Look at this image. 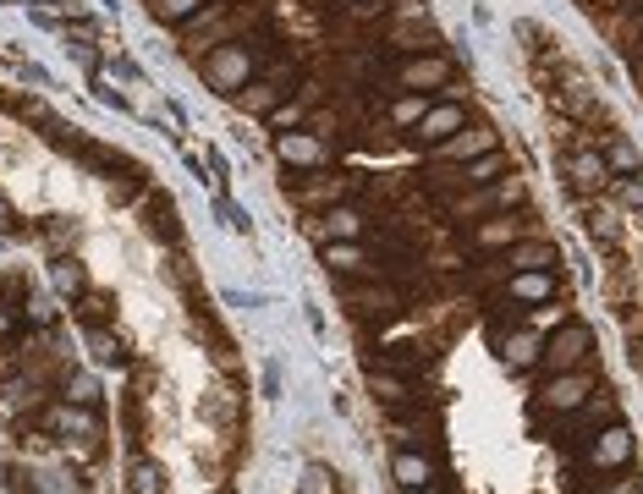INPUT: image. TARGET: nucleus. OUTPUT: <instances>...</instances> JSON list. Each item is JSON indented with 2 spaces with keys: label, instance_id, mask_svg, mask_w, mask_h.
<instances>
[{
  "label": "nucleus",
  "instance_id": "nucleus-16",
  "mask_svg": "<svg viewBox=\"0 0 643 494\" xmlns=\"http://www.w3.org/2000/svg\"><path fill=\"white\" fill-rule=\"evenodd\" d=\"M369 368H391V374L424 379V374L435 368V340H391L380 357H369Z\"/></svg>",
  "mask_w": 643,
  "mask_h": 494
},
{
  "label": "nucleus",
  "instance_id": "nucleus-25",
  "mask_svg": "<svg viewBox=\"0 0 643 494\" xmlns=\"http://www.w3.org/2000/svg\"><path fill=\"white\" fill-rule=\"evenodd\" d=\"M55 396H61V401H77V407H100V379H94V374L66 368V374H61V385H55Z\"/></svg>",
  "mask_w": 643,
  "mask_h": 494
},
{
  "label": "nucleus",
  "instance_id": "nucleus-10",
  "mask_svg": "<svg viewBox=\"0 0 643 494\" xmlns=\"http://www.w3.org/2000/svg\"><path fill=\"white\" fill-rule=\"evenodd\" d=\"M489 149H500V133H495L489 122H468L463 133H452V138L435 144L429 155L440 165H468V160H479V155H489Z\"/></svg>",
  "mask_w": 643,
  "mask_h": 494
},
{
  "label": "nucleus",
  "instance_id": "nucleus-17",
  "mask_svg": "<svg viewBox=\"0 0 643 494\" xmlns=\"http://www.w3.org/2000/svg\"><path fill=\"white\" fill-rule=\"evenodd\" d=\"M276 160L292 165V170H324L330 160V144L314 138L309 127H298V133H276Z\"/></svg>",
  "mask_w": 643,
  "mask_h": 494
},
{
  "label": "nucleus",
  "instance_id": "nucleus-39",
  "mask_svg": "<svg viewBox=\"0 0 643 494\" xmlns=\"http://www.w3.org/2000/svg\"><path fill=\"white\" fill-rule=\"evenodd\" d=\"M622 314H628V340L639 346V340H643V303H639V308H622Z\"/></svg>",
  "mask_w": 643,
  "mask_h": 494
},
{
  "label": "nucleus",
  "instance_id": "nucleus-42",
  "mask_svg": "<svg viewBox=\"0 0 643 494\" xmlns=\"http://www.w3.org/2000/svg\"><path fill=\"white\" fill-rule=\"evenodd\" d=\"M265 396H270V401L281 396V374H276V368H265Z\"/></svg>",
  "mask_w": 643,
  "mask_h": 494
},
{
  "label": "nucleus",
  "instance_id": "nucleus-46",
  "mask_svg": "<svg viewBox=\"0 0 643 494\" xmlns=\"http://www.w3.org/2000/svg\"><path fill=\"white\" fill-rule=\"evenodd\" d=\"M6 6H17V0H6Z\"/></svg>",
  "mask_w": 643,
  "mask_h": 494
},
{
  "label": "nucleus",
  "instance_id": "nucleus-8",
  "mask_svg": "<svg viewBox=\"0 0 643 494\" xmlns=\"http://www.w3.org/2000/svg\"><path fill=\"white\" fill-rule=\"evenodd\" d=\"M369 396L380 401V412H424L429 390L413 374H391V368H369Z\"/></svg>",
  "mask_w": 643,
  "mask_h": 494
},
{
  "label": "nucleus",
  "instance_id": "nucleus-44",
  "mask_svg": "<svg viewBox=\"0 0 643 494\" xmlns=\"http://www.w3.org/2000/svg\"><path fill=\"white\" fill-rule=\"evenodd\" d=\"M633 368H639V374H643V340H639V346H633Z\"/></svg>",
  "mask_w": 643,
  "mask_h": 494
},
{
  "label": "nucleus",
  "instance_id": "nucleus-24",
  "mask_svg": "<svg viewBox=\"0 0 643 494\" xmlns=\"http://www.w3.org/2000/svg\"><path fill=\"white\" fill-rule=\"evenodd\" d=\"M50 286H55V297L77 303V297L89 292V270H83L77 259H55V264H50Z\"/></svg>",
  "mask_w": 643,
  "mask_h": 494
},
{
  "label": "nucleus",
  "instance_id": "nucleus-15",
  "mask_svg": "<svg viewBox=\"0 0 643 494\" xmlns=\"http://www.w3.org/2000/svg\"><path fill=\"white\" fill-rule=\"evenodd\" d=\"M517 237H528V231L517 225V214H479V220L463 231V242H468L474 253H484V259H489V253H506Z\"/></svg>",
  "mask_w": 643,
  "mask_h": 494
},
{
  "label": "nucleus",
  "instance_id": "nucleus-23",
  "mask_svg": "<svg viewBox=\"0 0 643 494\" xmlns=\"http://www.w3.org/2000/svg\"><path fill=\"white\" fill-rule=\"evenodd\" d=\"M89 351H94L100 368H122V362H127V340H122L111 325H89Z\"/></svg>",
  "mask_w": 643,
  "mask_h": 494
},
{
  "label": "nucleus",
  "instance_id": "nucleus-31",
  "mask_svg": "<svg viewBox=\"0 0 643 494\" xmlns=\"http://www.w3.org/2000/svg\"><path fill=\"white\" fill-rule=\"evenodd\" d=\"M77 319H83V329H89V325H111V297H105V292L77 297Z\"/></svg>",
  "mask_w": 643,
  "mask_h": 494
},
{
  "label": "nucleus",
  "instance_id": "nucleus-7",
  "mask_svg": "<svg viewBox=\"0 0 643 494\" xmlns=\"http://www.w3.org/2000/svg\"><path fill=\"white\" fill-rule=\"evenodd\" d=\"M594 368H572V374H550V379H539V401H533V412L539 418H561V412H578L589 396H594Z\"/></svg>",
  "mask_w": 643,
  "mask_h": 494
},
{
  "label": "nucleus",
  "instance_id": "nucleus-22",
  "mask_svg": "<svg viewBox=\"0 0 643 494\" xmlns=\"http://www.w3.org/2000/svg\"><path fill=\"white\" fill-rule=\"evenodd\" d=\"M506 264L511 270H561V248L550 237H517L506 248Z\"/></svg>",
  "mask_w": 643,
  "mask_h": 494
},
{
  "label": "nucleus",
  "instance_id": "nucleus-43",
  "mask_svg": "<svg viewBox=\"0 0 643 494\" xmlns=\"http://www.w3.org/2000/svg\"><path fill=\"white\" fill-rule=\"evenodd\" d=\"M402 494H452L446 484H424V490H402Z\"/></svg>",
  "mask_w": 643,
  "mask_h": 494
},
{
  "label": "nucleus",
  "instance_id": "nucleus-28",
  "mask_svg": "<svg viewBox=\"0 0 643 494\" xmlns=\"http://www.w3.org/2000/svg\"><path fill=\"white\" fill-rule=\"evenodd\" d=\"M600 155H605V170H611V176H639V149H633L628 138H605Z\"/></svg>",
  "mask_w": 643,
  "mask_h": 494
},
{
  "label": "nucleus",
  "instance_id": "nucleus-3",
  "mask_svg": "<svg viewBox=\"0 0 643 494\" xmlns=\"http://www.w3.org/2000/svg\"><path fill=\"white\" fill-rule=\"evenodd\" d=\"M198 72H204V83H209L215 94L237 99V94H242V88L259 77V55H253L242 39H231V44H215V50H204Z\"/></svg>",
  "mask_w": 643,
  "mask_h": 494
},
{
  "label": "nucleus",
  "instance_id": "nucleus-1",
  "mask_svg": "<svg viewBox=\"0 0 643 494\" xmlns=\"http://www.w3.org/2000/svg\"><path fill=\"white\" fill-rule=\"evenodd\" d=\"M335 297H341V308L352 314V319H363L369 329H385L396 325L413 303H407V292L402 286H391V281H380V275H363V281H335Z\"/></svg>",
  "mask_w": 643,
  "mask_h": 494
},
{
  "label": "nucleus",
  "instance_id": "nucleus-35",
  "mask_svg": "<svg viewBox=\"0 0 643 494\" xmlns=\"http://www.w3.org/2000/svg\"><path fill=\"white\" fill-rule=\"evenodd\" d=\"M170 275H176V286H182V292H198V270H193V259H187V253H176V259H170Z\"/></svg>",
  "mask_w": 643,
  "mask_h": 494
},
{
  "label": "nucleus",
  "instance_id": "nucleus-33",
  "mask_svg": "<svg viewBox=\"0 0 643 494\" xmlns=\"http://www.w3.org/2000/svg\"><path fill=\"white\" fill-rule=\"evenodd\" d=\"M303 116H309V105H303V99H281L265 122H270V127H303Z\"/></svg>",
  "mask_w": 643,
  "mask_h": 494
},
{
  "label": "nucleus",
  "instance_id": "nucleus-36",
  "mask_svg": "<svg viewBox=\"0 0 643 494\" xmlns=\"http://www.w3.org/2000/svg\"><path fill=\"white\" fill-rule=\"evenodd\" d=\"M303 490H309V494H330V490H335V473H330V467H320V462H314V467L303 473Z\"/></svg>",
  "mask_w": 643,
  "mask_h": 494
},
{
  "label": "nucleus",
  "instance_id": "nucleus-6",
  "mask_svg": "<svg viewBox=\"0 0 643 494\" xmlns=\"http://www.w3.org/2000/svg\"><path fill=\"white\" fill-rule=\"evenodd\" d=\"M616 418H622V401H616V390H611V385H594V396H589L578 412H561V418H550V429H556V434H572L567 445H572V451H583V440H589L594 429L616 423Z\"/></svg>",
  "mask_w": 643,
  "mask_h": 494
},
{
  "label": "nucleus",
  "instance_id": "nucleus-4",
  "mask_svg": "<svg viewBox=\"0 0 643 494\" xmlns=\"http://www.w3.org/2000/svg\"><path fill=\"white\" fill-rule=\"evenodd\" d=\"M589 357H594V329L583 325V319H561V325L545 335V351H539V379H550V374H572V368H589Z\"/></svg>",
  "mask_w": 643,
  "mask_h": 494
},
{
  "label": "nucleus",
  "instance_id": "nucleus-45",
  "mask_svg": "<svg viewBox=\"0 0 643 494\" xmlns=\"http://www.w3.org/2000/svg\"><path fill=\"white\" fill-rule=\"evenodd\" d=\"M633 11H639V17H643V0H633Z\"/></svg>",
  "mask_w": 643,
  "mask_h": 494
},
{
  "label": "nucleus",
  "instance_id": "nucleus-27",
  "mask_svg": "<svg viewBox=\"0 0 643 494\" xmlns=\"http://www.w3.org/2000/svg\"><path fill=\"white\" fill-rule=\"evenodd\" d=\"M500 176H506V155H500V149H489V155L463 165V181H468V187H489V181H500Z\"/></svg>",
  "mask_w": 643,
  "mask_h": 494
},
{
  "label": "nucleus",
  "instance_id": "nucleus-29",
  "mask_svg": "<svg viewBox=\"0 0 643 494\" xmlns=\"http://www.w3.org/2000/svg\"><path fill=\"white\" fill-rule=\"evenodd\" d=\"M204 11V0H149V17L165 22V28H182L187 17H198Z\"/></svg>",
  "mask_w": 643,
  "mask_h": 494
},
{
  "label": "nucleus",
  "instance_id": "nucleus-34",
  "mask_svg": "<svg viewBox=\"0 0 643 494\" xmlns=\"http://www.w3.org/2000/svg\"><path fill=\"white\" fill-rule=\"evenodd\" d=\"M589 237H594L600 248H616V242H622V220H611V214H589Z\"/></svg>",
  "mask_w": 643,
  "mask_h": 494
},
{
  "label": "nucleus",
  "instance_id": "nucleus-20",
  "mask_svg": "<svg viewBox=\"0 0 643 494\" xmlns=\"http://www.w3.org/2000/svg\"><path fill=\"white\" fill-rule=\"evenodd\" d=\"M391 484H396V490H424V484H435V451H407V445H396V456H391Z\"/></svg>",
  "mask_w": 643,
  "mask_h": 494
},
{
  "label": "nucleus",
  "instance_id": "nucleus-9",
  "mask_svg": "<svg viewBox=\"0 0 643 494\" xmlns=\"http://www.w3.org/2000/svg\"><path fill=\"white\" fill-rule=\"evenodd\" d=\"M489 297H506L517 308H545L561 297V270H511L500 281V292H489Z\"/></svg>",
  "mask_w": 643,
  "mask_h": 494
},
{
  "label": "nucleus",
  "instance_id": "nucleus-38",
  "mask_svg": "<svg viewBox=\"0 0 643 494\" xmlns=\"http://www.w3.org/2000/svg\"><path fill=\"white\" fill-rule=\"evenodd\" d=\"M220 220H226L231 231H248V225H253V220H248V214H242V209H237L231 198H220Z\"/></svg>",
  "mask_w": 643,
  "mask_h": 494
},
{
  "label": "nucleus",
  "instance_id": "nucleus-5",
  "mask_svg": "<svg viewBox=\"0 0 643 494\" xmlns=\"http://www.w3.org/2000/svg\"><path fill=\"white\" fill-rule=\"evenodd\" d=\"M452 83H457V61L440 55V50H418V55H402V66L391 77V94H429V99H440Z\"/></svg>",
  "mask_w": 643,
  "mask_h": 494
},
{
  "label": "nucleus",
  "instance_id": "nucleus-32",
  "mask_svg": "<svg viewBox=\"0 0 643 494\" xmlns=\"http://www.w3.org/2000/svg\"><path fill=\"white\" fill-rule=\"evenodd\" d=\"M605 187H611V198H616V203H628V209H639V214H643V181H639V176H611Z\"/></svg>",
  "mask_w": 643,
  "mask_h": 494
},
{
  "label": "nucleus",
  "instance_id": "nucleus-18",
  "mask_svg": "<svg viewBox=\"0 0 643 494\" xmlns=\"http://www.w3.org/2000/svg\"><path fill=\"white\" fill-rule=\"evenodd\" d=\"M320 264L335 275V281H363L374 275V259L363 242H320Z\"/></svg>",
  "mask_w": 643,
  "mask_h": 494
},
{
  "label": "nucleus",
  "instance_id": "nucleus-12",
  "mask_svg": "<svg viewBox=\"0 0 643 494\" xmlns=\"http://www.w3.org/2000/svg\"><path fill=\"white\" fill-rule=\"evenodd\" d=\"M309 231H314V242H357L363 231H369V214L357 209V203H330V209H320L314 220H309Z\"/></svg>",
  "mask_w": 643,
  "mask_h": 494
},
{
  "label": "nucleus",
  "instance_id": "nucleus-40",
  "mask_svg": "<svg viewBox=\"0 0 643 494\" xmlns=\"http://www.w3.org/2000/svg\"><path fill=\"white\" fill-rule=\"evenodd\" d=\"M231 308H265V297H248V292H226Z\"/></svg>",
  "mask_w": 643,
  "mask_h": 494
},
{
  "label": "nucleus",
  "instance_id": "nucleus-26",
  "mask_svg": "<svg viewBox=\"0 0 643 494\" xmlns=\"http://www.w3.org/2000/svg\"><path fill=\"white\" fill-rule=\"evenodd\" d=\"M127 490H133V494H165V467L155 462V456H133Z\"/></svg>",
  "mask_w": 643,
  "mask_h": 494
},
{
  "label": "nucleus",
  "instance_id": "nucleus-13",
  "mask_svg": "<svg viewBox=\"0 0 643 494\" xmlns=\"http://www.w3.org/2000/svg\"><path fill=\"white\" fill-rule=\"evenodd\" d=\"M357 187H363V176H346V181H341V176H330V170H309V176H303L298 187H287V192H292L303 209H314V214H320V209L341 203V198H346V192H357Z\"/></svg>",
  "mask_w": 643,
  "mask_h": 494
},
{
  "label": "nucleus",
  "instance_id": "nucleus-21",
  "mask_svg": "<svg viewBox=\"0 0 643 494\" xmlns=\"http://www.w3.org/2000/svg\"><path fill=\"white\" fill-rule=\"evenodd\" d=\"M561 170H567L572 192H600V187L611 181V170H605V155H600V149H572V155L561 160Z\"/></svg>",
  "mask_w": 643,
  "mask_h": 494
},
{
  "label": "nucleus",
  "instance_id": "nucleus-11",
  "mask_svg": "<svg viewBox=\"0 0 643 494\" xmlns=\"http://www.w3.org/2000/svg\"><path fill=\"white\" fill-rule=\"evenodd\" d=\"M463 127H468V105H463V99H429V111L418 116L413 138H418L424 149H435V144H446V138L463 133Z\"/></svg>",
  "mask_w": 643,
  "mask_h": 494
},
{
  "label": "nucleus",
  "instance_id": "nucleus-2",
  "mask_svg": "<svg viewBox=\"0 0 643 494\" xmlns=\"http://www.w3.org/2000/svg\"><path fill=\"white\" fill-rule=\"evenodd\" d=\"M578 462H583V473H594V479L633 473V462H639V440H633V429L616 418V423H605V429H594V434L583 440Z\"/></svg>",
  "mask_w": 643,
  "mask_h": 494
},
{
  "label": "nucleus",
  "instance_id": "nucleus-41",
  "mask_svg": "<svg viewBox=\"0 0 643 494\" xmlns=\"http://www.w3.org/2000/svg\"><path fill=\"white\" fill-rule=\"evenodd\" d=\"M0 231H17V209L6 203V192H0Z\"/></svg>",
  "mask_w": 643,
  "mask_h": 494
},
{
  "label": "nucleus",
  "instance_id": "nucleus-30",
  "mask_svg": "<svg viewBox=\"0 0 643 494\" xmlns=\"http://www.w3.org/2000/svg\"><path fill=\"white\" fill-rule=\"evenodd\" d=\"M429 111V94H402L391 111V127H418V116Z\"/></svg>",
  "mask_w": 643,
  "mask_h": 494
},
{
  "label": "nucleus",
  "instance_id": "nucleus-14",
  "mask_svg": "<svg viewBox=\"0 0 643 494\" xmlns=\"http://www.w3.org/2000/svg\"><path fill=\"white\" fill-rule=\"evenodd\" d=\"M489 346L500 351V362H506L511 374H533V368H539V351H545V335L528 329V325H511V329H500Z\"/></svg>",
  "mask_w": 643,
  "mask_h": 494
},
{
  "label": "nucleus",
  "instance_id": "nucleus-19",
  "mask_svg": "<svg viewBox=\"0 0 643 494\" xmlns=\"http://www.w3.org/2000/svg\"><path fill=\"white\" fill-rule=\"evenodd\" d=\"M144 231L155 237V242H182V214H176V198L160 192V187H149V203H144Z\"/></svg>",
  "mask_w": 643,
  "mask_h": 494
},
{
  "label": "nucleus",
  "instance_id": "nucleus-37",
  "mask_svg": "<svg viewBox=\"0 0 643 494\" xmlns=\"http://www.w3.org/2000/svg\"><path fill=\"white\" fill-rule=\"evenodd\" d=\"M33 22H44V28H66V11L50 6V0H39V6H33Z\"/></svg>",
  "mask_w": 643,
  "mask_h": 494
}]
</instances>
